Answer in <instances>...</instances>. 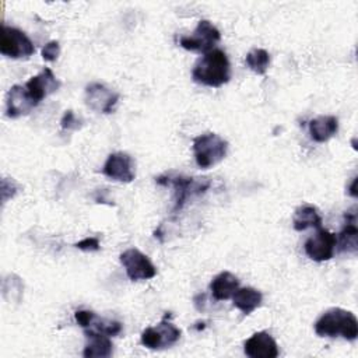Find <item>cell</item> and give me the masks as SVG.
Instances as JSON below:
<instances>
[{"mask_svg":"<svg viewBox=\"0 0 358 358\" xmlns=\"http://www.w3.org/2000/svg\"><path fill=\"white\" fill-rule=\"evenodd\" d=\"M0 52L10 59H27L34 55L35 46L24 31L3 25L0 34Z\"/></svg>","mask_w":358,"mask_h":358,"instance_id":"cell-7","label":"cell"},{"mask_svg":"<svg viewBox=\"0 0 358 358\" xmlns=\"http://www.w3.org/2000/svg\"><path fill=\"white\" fill-rule=\"evenodd\" d=\"M338 131V119L333 115H320L309 122L310 138L316 143H326Z\"/></svg>","mask_w":358,"mask_h":358,"instance_id":"cell-17","label":"cell"},{"mask_svg":"<svg viewBox=\"0 0 358 358\" xmlns=\"http://www.w3.org/2000/svg\"><path fill=\"white\" fill-rule=\"evenodd\" d=\"M84 330H91V331H96L101 334H106L109 337H115L122 331V323L117 320L105 319V317H99L98 315H95V317L92 319L90 326L85 327Z\"/></svg>","mask_w":358,"mask_h":358,"instance_id":"cell-22","label":"cell"},{"mask_svg":"<svg viewBox=\"0 0 358 358\" xmlns=\"http://www.w3.org/2000/svg\"><path fill=\"white\" fill-rule=\"evenodd\" d=\"M102 173L112 180L130 183L136 176L134 161L127 152H123V151L112 152L109 154V157L106 158L102 166Z\"/></svg>","mask_w":358,"mask_h":358,"instance_id":"cell-11","label":"cell"},{"mask_svg":"<svg viewBox=\"0 0 358 358\" xmlns=\"http://www.w3.org/2000/svg\"><path fill=\"white\" fill-rule=\"evenodd\" d=\"M243 351L250 358H275L278 357V345L267 331L253 333L243 344Z\"/></svg>","mask_w":358,"mask_h":358,"instance_id":"cell-14","label":"cell"},{"mask_svg":"<svg viewBox=\"0 0 358 358\" xmlns=\"http://www.w3.org/2000/svg\"><path fill=\"white\" fill-rule=\"evenodd\" d=\"M60 126L63 130H78L83 126V119L78 117L71 109L66 110L60 119Z\"/></svg>","mask_w":358,"mask_h":358,"instance_id":"cell-23","label":"cell"},{"mask_svg":"<svg viewBox=\"0 0 358 358\" xmlns=\"http://www.w3.org/2000/svg\"><path fill=\"white\" fill-rule=\"evenodd\" d=\"M322 215L319 210L312 204H302L295 208L292 215V227L295 231H305L308 228H320Z\"/></svg>","mask_w":358,"mask_h":358,"instance_id":"cell-19","label":"cell"},{"mask_svg":"<svg viewBox=\"0 0 358 358\" xmlns=\"http://www.w3.org/2000/svg\"><path fill=\"white\" fill-rule=\"evenodd\" d=\"M263 302V295L259 289L252 287H242L235 291L232 295V303L238 308L243 315H250L255 309H257Z\"/></svg>","mask_w":358,"mask_h":358,"instance_id":"cell-20","label":"cell"},{"mask_svg":"<svg viewBox=\"0 0 358 358\" xmlns=\"http://www.w3.org/2000/svg\"><path fill=\"white\" fill-rule=\"evenodd\" d=\"M194 83L218 88L231 80V63L221 49H213L203 55L192 70Z\"/></svg>","mask_w":358,"mask_h":358,"instance_id":"cell-1","label":"cell"},{"mask_svg":"<svg viewBox=\"0 0 358 358\" xmlns=\"http://www.w3.org/2000/svg\"><path fill=\"white\" fill-rule=\"evenodd\" d=\"M171 316H172L171 313H166L157 326L147 327L141 331L140 343L145 348L162 350L178 343L182 331L172 322L168 320Z\"/></svg>","mask_w":358,"mask_h":358,"instance_id":"cell-5","label":"cell"},{"mask_svg":"<svg viewBox=\"0 0 358 358\" xmlns=\"http://www.w3.org/2000/svg\"><path fill=\"white\" fill-rule=\"evenodd\" d=\"M35 106H38L29 96L25 85H13L6 96V116L17 119L28 115Z\"/></svg>","mask_w":358,"mask_h":358,"instance_id":"cell-13","label":"cell"},{"mask_svg":"<svg viewBox=\"0 0 358 358\" xmlns=\"http://www.w3.org/2000/svg\"><path fill=\"white\" fill-rule=\"evenodd\" d=\"M155 180L158 185L173 189V213L179 211L189 197L203 194L211 186V180L207 178H187L182 175H161Z\"/></svg>","mask_w":358,"mask_h":358,"instance_id":"cell-3","label":"cell"},{"mask_svg":"<svg viewBox=\"0 0 358 358\" xmlns=\"http://www.w3.org/2000/svg\"><path fill=\"white\" fill-rule=\"evenodd\" d=\"M239 288V280L231 271H221L210 282V291L215 301H227L232 298Z\"/></svg>","mask_w":358,"mask_h":358,"instance_id":"cell-18","label":"cell"},{"mask_svg":"<svg viewBox=\"0 0 358 358\" xmlns=\"http://www.w3.org/2000/svg\"><path fill=\"white\" fill-rule=\"evenodd\" d=\"M84 101L94 112L112 113L119 101V92L102 83H90L84 91Z\"/></svg>","mask_w":358,"mask_h":358,"instance_id":"cell-9","label":"cell"},{"mask_svg":"<svg viewBox=\"0 0 358 358\" xmlns=\"http://www.w3.org/2000/svg\"><path fill=\"white\" fill-rule=\"evenodd\" d=\"M220 41H221L220 29L214 24H211L208 20H200L193 34L180 36L179 45L186 50L204 55L213 50L215 43H218Z\"/></svg>","mask_w":358,"mask_h":358,"instance_id":"cell-6","label":"cell"},{"mask_svg":"<svg viewBox=\"0 0 358 358\" xmlns=\"http://www.w3.org/2000/svg\"><path fill=\"white\" fill-rule=\"evenodd\" d=\"M228 152V141L215 133H204L193 138V154L200 169L220 164Z\"/></svg>","mask_w":358,"mask_h":358,"instance_id":"cell-4","label":"cell"},{"mask_svg":"<svg viewBox=\"0 0 358 358\" xmlns=\"http://www.w3.org/2000/svg\"><path fill=\"white\" fill-rule=\"evenodd\" d=\"M345 222L336 236L338 248V252H347L357 255L358 252V228H357V214L352 211H348L344 214Z\"/></svg>","mask_w":358,"mask_h":358,"instance_id":"cell-15","label":"cell"},{"mask_svg":"<svg viewBox=\"0 0 358 358\" xmlns=\"http://www.w3.org/2000/svg\"><path fill=\"white\" fill-rule=\"evenodd\" d=\"M84 334L88 340L83 351L85 358H108L112 355L113 344L109 336L91 330H84Z\"/></svg>","mask_w":358,"mask_h":358,"instance_id":"cell-16","label":"cell"},{"mask_svg":"<svg viewBox=\"0 0 358 358\" xmlns=\"http://www.w3.org/2000/svg\"><path fill=\"white\" fill-rule=\"evenodd\" d=\"M74 246L84 252H96V250H99V241H98V238L88 236V238H84L80 242L74 243Z\"/></svg>","mask_w":358,"mask_h":358,"instance_id":"cell-25","label":"cell"},{"mask_svg":"<svg viewBox=\"0 0 358 358\" xmlns=\"http://www.w3.org/2000/svg\"><path fill=\"white\" fill-rule=\"evenodd\" d=\"M42 59L46 62H55L60 55V45L57 41H50L42 48Z\"/></svg>","mask_w":358,"mask_h":358,"instance_id":"cell-24","label":"cell"},{"mask_svg":"<svg viewBox=\"0 0 358 358\" xmlns=\"http://www.w3.org/2000/svg\"><path fill=\"white\" fill-rule=\"evenodd\" d=\"M246 66L256 74L263 76L266 74L268 66H270V53L266 49L255 48L250 52H248L245 57Z\"/></svg>","mask_w":358,"mask_h":358,"instance_id":"cell-21","label":"cell"},{"mask_svg":"<svg viewBox=\"0 0 358 358\" xmlns=\"http://www.w3.org/2000/svg\"><path fill=\"white\" fill-rule=\"evenodd\" d=\"M336 243V235L320 227L312 236L305 241L303 250L309 259L315 262H326L334 256Z\"/></svg>","mask_w":358,"mask_h":358,"instance_id":"cell-10","label":"cell"},{"mask_svg":"<svg viewBox=\"0 0 358 358\" xmlns=\"http://www.w3.org/2000/svg\"><path fill=\"white\" fill-rule=\"evenodd\" d=\"M348 194L352 196V197H357V176L352 178V182H351V185L348 187Z\"/></svg>","mask_w":358,"mask_h":358,"instance_id":"cell-27","label":"cell"},{"mask_svg":"<svg viewBox=\"0 0 358 358\" xmlns=\"http://www.w3.org/2000/svg\"><path fill=\"white\" fill-rule=\"evenodd\" d=\"M119 260L131 281H143L150 280L157 275V267L137 248H129L120 253Z\"/></svg>","mask_w":358,"mask_h":358,"instance_id":"cell-8","label":"cell"},{"mask_svg":"<svg viewBox=\"0 0 358 358\" xmlns=\"http://www.w3.org/2000/svg\"><path fill=\"white\" fill-rule=\"evenodd\" d=\"M315 333L319 337H343L354 341L358 337V320L355 315L343 308H331L315 322Z\"/></svg>","mask_w":358,"mask_h":358,"instance_id":"cell-2","label":"cell"},{"mask_svg":"<svg viewBox=\"0 0 358 358\" xmlns=\"http://www.w3.org/2000/svg\"><path fill=\"white\" fill-rule=\"evenodd\" d=\"M59 87H60V81L56 78L53 71L48 67H45L39 74L31 77L25 83V88L36 105H39L50 94L56 92Z\"/></svg>","mask_w":358,"mask_h":358,"instance_id":"cell-12","label":"cell"},{"mask_svg":"<svg viewBox=\"0 0 358 358\" xmlns=\"http://www.w3.org/2000/svg\"><path fill=\"white\" fill-rule=\"evenodd\" d=\"M95 315H96V313L92 312V310L80 309V310H77V312L74 313V319H76V322H77L78 326H81L83 329H85V327L90 326V323L92 322V319L95 317Z\"/></svg>","mask_w":358,"mask_h":358,"instance_id":"cell-26","label":"cell"}]
</instances>
